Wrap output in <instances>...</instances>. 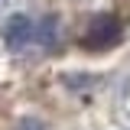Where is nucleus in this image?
<instances>
[{
    "mask_svg": "<svg viewBox=\"0 0 130 130\" xmlns=\"http://www.w3.org/2000/svg\"><path fill=\"white\" fill-rule=\"evenodd\" d=\"M32 36H36V23H32L26 13H10L0 23V39H3V46L10 49V52L26 49L32 42Z\"/></svg>",
    "mask_w": 130,
    "mask_h": 130,
    "instance_id": "f03ea898",
    "label": "nucleus"
},
{
    "mask_svg": "<svg viewBox=\"0 0 130 130\" xmlns=\"http://www.w3.org/2000/svg\"><path fill=\"white\" fill-rule=\"evenodd\" d=\"M120 36H124V29H120V20L114 13H94L88 20L85 32H81V46L88 52H101V49L117 46Z\"/></svg>",
    "mask_w": 130,
    "mask_h": 130,
    "instance_id": "f257e3e1",
    "label": "nucleus"
},
{
    "mask_svg": "<svg viewBox=\"0 0 130 130\" xmlns=\"http://www.w3.org/2000/svg\"><path fill=\"white\" fill-rule=\"evenodd\" d=\"M55 32H59V20H55V16H46V20L36 23L32 42H39L42 49H52V46H55Z\"/></svg>",
    "mask_w": 130,
    "mask_h": 130,
    "instance_id": "7ed1b4c3",
    "label": "nucleus"
},
{
    "mask_svg": "<svg viewBox=\"0 0 130 130\" xmlns=\"http://www.w3.org/2000/svg\"><path fill=\"white\" fill-rule=\"evenodd\" d=\"M13 130H46V124H42V120H36V117H23V120H16Z\"/></svg>",
    "mask_w": 130,
    "mask_h": 130,
    "instance_id": "20e7f679",
    "label": "nucleus"
}]
</instances>
